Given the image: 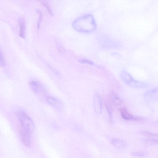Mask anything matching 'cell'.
<instances>
[{"label": "cell", "mask_w": 158, "mask_h": 158, "mask_svg": "<svg viewBox=\"0 0 158 158\" xmlns=\"http://www.w3.org/2000/svg\"><path fill=\"white\" fill-rule=\"evenodd\" d=\"M73 26L76 30L85 33L92 32L96 27L95 19L90 14L85 15L76 20Z\"/></svg>", "instance_id": "1"}, {"label": "cell", "mask_w": 158, "mask_h": 158, "mask_svg": "<svg viewBox=\"0 0 158 158\" xmlns=\"http://www.w3.org/2000/svg\"><path fill=\"white\" fill-rule=\"evenodd\" d=\"M121 80L127 85L131 88L136 89H145L148 85L146 83L135 80L131 75L126 70H124L120 73Z\"/></svg>", "instance_id": "2"}, {"label": "cell", "mask_w": 158, "mask_h": 158, "mask_svg": "<svg viewBox=\"0 0 158 158\" xmlns=\"http://www.w3.org/2000/svg\"><path fill=\"white\" fill-rule=\"evenodd\" d=\"M18 116L21 128L30 134L32 133L35 128V124L31 118L23 111L19 113Z\"/></svg>", "instance_id": "3"}, {"label": "cell", "mask_w": 158, "mask_h": 158, "mask_svg": "<svg viewBox=\"0 0 158 158\" xmlns=\"http://www.w3.org/2000/svg\"><path fill=\"white\" fill-rule=\"evenodd\" d=\"M29 86L34 93L42 96H46L47 91L45 86L38 81L33 80L29 83Z\"/></svg>", "instance_id": "4"}, {"label": "cell", "mask_w": 158, "mask_h": 158, "mask_svg": "<svg viewBox=\"0 0 158 158\" xmlns=\"http://www.w3.org/2000/svg\"><path fill=\"white\" fill-rule=\"evenodd\" d=\"M45 100L49 105L57 110L61 111L64 108V105L63 102L56 98L47 96Z\"/></svg>", "instance_id": "5"}, {"label": "cell", "mask_w": 158, "mask_h": 158, "mask_svg": "<svg viewBox=\"0 0 158 158\" xmlns=\"http://www.w3.org/2000/svg\"><path fill=\"white\" fill-rule=\"evenodd\" d=\"M20 135L21 140L25 145L27 147L30 146L31 144L30 134L21 128Z\"/></svg>", "instance_id": "6"}, {"label": "cell", "mask_w": 158, "mask_h": 158, "mask_svg": "<svg viewBox=\"0 0 158 158\" xmlns=\"http://www.w3.org/2000/svg\"><path fill=\"white\" fill-rule=\"evenodd\" d=\"M120 113L122 118L126 120H135L139 121L141 118L139 117H135L129 114L125 109H122L120 110Z\"/></svg>", "instance_id": "7"}, {"label": "cell", "mask_w": 158, "mask_h": 158, "mask_svg": "<svg viewBox=\"0 0 158 158\" xmlns=\"http://www.w3.org/2000/svg\"><path fill=\"white\" fill-rule=\"evenodd\" d=\"M94 103L96 112L98 114H100L102 112V103L100 97L97 94L94 95Z\"/></svg>", "instance_id": "8"}, {"label": "cell", "mask_w": 158, "mask_h": 158, "mask_svg": "<svg viewBox=\"0 0 158 158\" xmlns=\"http://www.w3.org/2000/svg\"><path fill=\"white\" fill-rule=\"evenodd\" d=\"M111 143L116 148L123 149L126 148V144L124 140L119 139H114L111 140Z\"/></svg>", "instance_id": "9"}, {"label": "cell", "mask_w": 158, "mask_h": 158, "mask_svg": "<svg viewBox=\"0 0 158 158\" xmlns=\"http://www.w3.org/2000/svg\"><path fill=\"white\" fill-rule=\"evenodd\" d=\"M19 22L20 28L19 32L20 36L22 38H24L26 28L25 21L23 18H20L19 20Z\"/></svg>", "instance_id": "10"}, {"label": "cell", "mask_w": 158, "mask_h": 158, "mask_svg": "<svg viewBox=\"0 0 158 158\" xmlns=\"http://www.w3.org/2000/svg\"><path fill=\"white\" fill-rule=\"evenodd\" d=\"M112 98L113 102L115 105L119 106L121 104L122 101L116 93H112Z\"/></svg>", "instance_id": "11"}, {"label": "cell", "mask_w": 158, "mask_h": 158, "mask_svg": "<svg viewBox=\"0 0 158 158\" xmlns=\"http://www.w3.org/2000/svg\"><path fill=\"white\" fill-rule=\"evenodd\" d=\"M6 65V60L3 53L0 47V67H4Z\"/></svg>", "instance_id": "12"}, {"label": "cell", "mask_w": 158, "mask_h": 158, "mask_svg": "<svg viewBox=\"0 0 158 158\" xmlns=\"http://www.w3.org/2000/svg\"><path fill=\"white\" fill-rule=\"evenodd\" d=\"M132 155L136 156H143L145 155V154L142 152H134L132 153Z\"/></svg>", "instance_id": "13"}, {"label": "cell", "mask_w": 158, "mask_h": 158, "mask_svg": "<svg viewBox=\"0 0 158 158\" xmlns=\"http://www.w3.org/2000/svg\"><path fill=\"white\" fill-rule=\"evenodd\" d=\"M80 62L82 63L87 64L91 65H92L93 64L92 62L86 59L80 60Z\"/></svg>", "instance_id": "14"}]
</instances>
